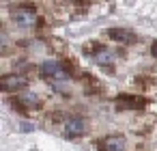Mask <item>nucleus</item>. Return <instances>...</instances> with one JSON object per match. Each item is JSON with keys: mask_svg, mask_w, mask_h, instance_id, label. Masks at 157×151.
<instances>
[{"mask_svg": "<svg viewBox=\"0 0 157 151\" xmlns=\"http://www.w3.org/2000/svg\"><path fill=\"white\" fill-rule=\"evenodd\" d=\"M108 35H110V39H114L118 43H133L136 41V35L127 28H110Z\"/></svg>", "mask_w": 157, "mask_h": 151, "instance_id": "6", "label": "nucleus"}, {"mask_svg": "<svg viewBox=\"0 0 157 151\" xmlns=\"http://www.w3.org/2000/svg\"><path fill=\"white\" fill-rule=\"evenodd\" d=\"M99 149L101 151H123L125 149V136L121 134H112L99 140Z\"/></svg>", "mask_w": 157, "mask_h": 151, "instance_id": "4", "label": "nucleus"}, {"mask_svg": "<svg viewBox=\"0 0 157 151\" xmlns=\"http://www.w3.org/2000/svg\"><path fill=\"white\" fill-rule=\"evenodd\" d=\"M41 74L45 78H54V80H67L69 78V71L65 69V65H60L56 61H45L41 65Z\"/></svg>", "mask_w": 157, "mask_h": 151, "instance_id": "2", "label": "nucleus"}, {"mask_svg": "<svg viewBox=\"0 0 157 151\" xmlns=\"http://www.w3.org/2000/svg\"><path fill=\"white\" fill-rule=\"evenodd\" d=\"M28 86V80L26 76H20V74H11V76H2V89L5 91H20Z\"/></svg>", "mask_w": 157, "mask_h": 151, "instance_id": "5", "label": "nucleus"}, {"mask_svg": "<svg viewBox=\"0 0 157 151\" xmlns=\"http://www.w3.org/2000/svg\"><path fill=\"white\" fill-rule=\"evenodd\" d=\"M97 63L103 65V67H112V63H114V54H112L110 50L101 48V50L97 52Z\"/></svg>", "mask_w": 157, "mask_h": 151, "instance_id": "9", "label": "nucleus"}, {"mask_svg": "<svg viewBox=\"0 0 157 151\" xmlns=\"http://www.w3.org/2000/svg\"><path fill=\"white\" fill-rule=\"evenodd\" d=\"M151 54H153V56H155V58H157V41H155V43H153V46H151Z\"/></svg>", "mask_w": 157, "mask_h": 151, "instance_id": "10", "label": "nucleus"}, {"mask_svg": "<svg viewBox=\"0 0 157 151\" xmlns=\"http://www.w3.org/2000/svg\"><path fill=\"white\" fill-rule=\"evenodd\" d=\"M84 129H86V123H84L82 117H71L65 123V136L67 138H78V136L84 134Z\"/></svg>", "mask_w": 157, "mask_h": 151, "instance_id": "3", "label": "nucleus"}, {"mask_svg": "<svg viewBox=\"0 0 157 151\" xmlns=\"http://www.w3.org/2000/svg\"><path fill=\"white\" fill-rule=\"evenodd\" d=\"M15 104H24L26 108H37V106H39V97H37L35 93H22V95L15 99Z\"/></svg>", "mask_w": 157, "mask_h": 151, "instance_id": "8", "label": "nucleus"}, {"mask_svg": "<svg viewBox=\"0 0 157 151\" xmlns=\"http://www.w3.org/2000/svg\"><path fill=\"white\" fill-rule=\"evenodd\" d=\"M116 104L118 106H123V108H142L144 104H146V99L144 97H138V95H118L116 97Z\"/></svg>", "mask_w": 157, "mask_h": 151, "instance_id": "7", "label": "nucleus"}, {"mask_svg": "<svg viewBox=\"0 0 157 151\" xmlns=\"http://www.w3.org/2000/svg\"><path fill=\"white\" fill-rule=\"evenodd\" d=\"M13 20H15V24L22 26V28H30V26L37 24L35 9H33L30 5H22V7H17V9L13 11Z\"/></svg>", "mask_w": 157, "mask_h": 151, "instance_id": "1", "label": "nucleus"}]
</instances>
